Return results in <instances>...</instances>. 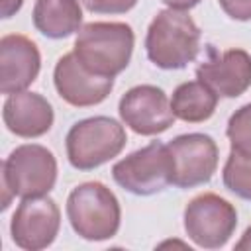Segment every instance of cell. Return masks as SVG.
I'll return each mask as SVG.
<instances>
[{
	"instance_id": "cell-8",
	"label": "cell",
	"mask_w": 251,
	"mask_h": 251,
	"mask_svg": "<svg viewBox=\"0 0 251 251\" xmlns=\"http://www.w3.org/2000/svg\"><path fill=\"white\" fill-rule=\"evenodd\" d=\"M171 155V184L194 188L206 184L218 169V145L206 133H182L167 143Z\"/></svg>"
},
{
	"instance_id": "cell-5",
	"label": "cell",
	"mask_w": 251,
	"mask_h": 251,
	"mask_svg": "<svg viewBox=\"0 0 251 251\" xmlns=\"http://www.w3.org/2000/svg\"><path fill=\"white\" fill-rule=\"evenodd\" d=\"M127 135L120 122L108 116H94L73 124L65 147L69 163L78 171H92L118 157L126 147Z\"/></svg>"
},
{
	"instance_id": "cell-22",
	"label": "cell",
	"mask_w": 251,
	"mask_h": 251,
	"mask_svg": "<svg viewBox=\"0 0 251 251\" xmlns=\"http://www.w3.org/2000/svg\"><path fill=\"white\" fill-rule=\"evenodd\" d=\"M163 4H167L169 8H173V10H190V8H194L196 4H200V0H161Z\"/></svg>"
},
{
	"instance_id": "cell-3",
	"label": "cell",
	"mask_w": 251,
	"mask_h": 251,
	"mask_svg": "<svg viewBox=\"0 0 251 251\" xmlns=\"http://www.w3.org/2000/svg\"><path fill=\"white\" fill-rule=\"evenodd\" d=\"M57 180L55 155L37 143L16 147L2 163V210L10 206L12 196L33 198L53 190Z\"/></svg>"
},
{
	"instance_id": "cell-14",
	"label": "cell",
	"mask_w": 251,
	"mask_h": 251,
	"mask_svg": "<svg viewBox=\"0 0 251 251\" xmlns=\"http://www.w3.org/2000/svg\"><path fill=\"white\" fill-rule=\"evenodd\" d=\"M2 120L8 131L18 137L31 139L41 137L51 129L55 114L45 96L22 90L16 94H8L2 108Z\"/></svg>"
},
{
	"instance_id": "cell-13",
	"label": "cell",
	"mask_w": 251,
	"mask_h": 251,
	"mask_svg": "<svg viewBox=\"0 0 251 251\" xmlns=\"http://www.w3.org/2000/svg\"><path fill=\"white\" fill-rule=\"evenodd\" d=\"M196 78L218 96L237 98L251 86V55L243 49H227L222 55L212 53L210 59L198 65Z\"/></svg>"
},
{
	"instance_id": "cell-10",
	"label": "cell",
	"mask_w": 251,
	"mask_h": 251,
	"mask_svg": "<svg viewBox=\"0 0 251 251\" xmlns=\"http://www.w3.org/2000/svg\"><path fill=\"white\" fill-rule=\"evenodd\" d=\"M122 122L139 135H157L175 124L171 100L165 90L153 84H139L129 88L118 104Z\"/></svg>"
},
{
	"instance_id": "cell-21",
	"label": "cell",
	"mask_w": 251,
	"mask_h": 251,
	"mask_svg": "<svg viewBox=\"0 0 251 251\" xmlns=\"http://www.w3.org/2000/svg\"><path fill=\"white\" fill-rule=\"evenodd\" d=\"M24 0H2V18H12L20 8H22Z\"/></svg>"
},
{
	"instance_id": "cell-11",
	"label": "cell",
	"mask_w": 251,
	"mask_h": 251,
	"mask_svg": "<svg viewBox=\"0 0 251 251\" xmlns=\"http://www.w3.org/2000/svg\"><path fill=\"white\" fill-rule=\"evenodd\" d=\"M53 82L57 94L71 106L86 108L96 106L108 98L114 88V78L98 76L86 71L75 53L63 55L53 71Z\"/></svg>"
},
{
	"instance_id": "cell-16",
	"label": "cell",
	"mask_w": 251,
	"mask_h": 251,
	"mask_svg": "<svg viewBox=\"0 0 251 251\" xmlns=\"http://www.w3.org/2000/svg\"><path fill=\"white\" fill-rule=\"evenodd\" d=\"M218 98L220 96L202 80H186L175 88L171 96V110L175 118L182 122L200 124L214 116Z\"/></svg>"
},
{
	"instance_id": "cell-17",
	"label": "cell",
	"mask_w": 251,
	"mask_h": 251,
	"mask_svg": "<svg viewBox=\"0 0 251 251\" xmlns=\"http://www.w3.org/2000/svg\"><path fill=\"white\" fill-rule=\"evenodd\" d=\"M224 186L243 200H251V155L229 151L224 165Z\"/></svg>"
},
{
	"instance_id": "cell-2",
	"label": "cell",
	"mask_w": 251,
	"mask_h": 251,
	"mask_svg": "<svg viewBox=\"0 0 251 251\" xmlns=\"http://www.w3.org/2000/svg\"><path fill=\"white\" fill-rule=\"evenodd\" d=\"M145 51L159 69H184L200 51V29L184 10H161L147 27Z\"/></svg>"
},
{
	"instance_id": "cell-6",
	"label": "cell",
	"mask_w": 251,
	"mask_h": 251,
	"mask_svg": "<svg viewBox=\"0 0 251 251\" xmlns=\"http://www.w3.org/2000/svg\"><path fill=\"white\" fill-rule=\"evenodd\" d=\"M184 231L202 249L224 247L237 227V212L226 198L204 192L194 196L184 208Z\"/></svg>"
},
{
	"instance_id": "cell-12",
	"label": "cell",
	"mask_w": 251,
	"mask_h": 251,
	"mask_svg": "<svg viewBox=\"0 0 251 251\" xmlns=\"http://www.w3.org/2000/svg\"><path fill=\"white\" fill-rule=\"evenodd\" d=\"M41 55L37 45L20 33L0 39V92L16 94L25 90L39 75Z\"/></svg>"
},
{
	"instance_id": "cell-18",
	"label": "cell",
	"mask_w": 251,
	"mask_h": 251,
	"mask_svg": "<svg viewBox=\"0 0 251 251\" xmlns=\"http://www.w3.org/2000/svg\"><path fill=\"white\" fill-rule=\"evenodd\" d=\"M226 135L233 151L251 155V102L229 116Z\"/></svg>"
},
{
	"instance_id": "cell-23",
	"label": "cell",
	"mask_w": 251,
	"mask_h": 251,
	"mask_svg": "<svg viewBox=\"0 0 251 251\" xmlns=\"http://www.w3.org/2000/svg\"><path fill=\"white\" fill-rule=\"evenodd\" d=\"M237 251H251V226L245 229V233L241 235V239L235 243Z\"/></svg>"
},
{
	"instance_id": "cell-9",
	"label": "cell",
	"mask_w": 251,
	"mask_h": 251,
	"mask_svg": "<svg viewBox=\"0 0 251 251\" xmlns=\"http://www.w3.org/2000/svg\"><path fill=\"white\" fill-rule=\"evenodd\" d=\"M61 227V210L53 198L33 196L22 198L12 222L10 233L12 241L25 251H39L49 247Z\"/></svg>"
},
{
	"instance_id": "cell-20",
	"label": "cell",
	"mask_w": 251,
	"mask_h": 251,
	"mask_svg": "<svg viewBox=\"0 0 251 251\" xmlns=\"http://www.w3.org/2000/svg\"><path fill=\"white\" fill-rule=\"evenodd\" d=\"M222 10L237 22H249L251 20V0H220Z\"/></svg>"
},
{
	"instance_id": "cell-4",
	"label": "cell",
	"mask_w": 251,
	"mask_h": 251,
	"mask_svg": "<svg viewBox=\"0 0 251 251\" xmlns=\"http://www.w3.org/2000/svg\"><path fill=\"white\" fill-rule=\"evenodd\" d=\"M67 218L75 233L82 239L106 241L120 229L122 208L106 184L90 180L71 190L67 198Z\"/></svg>"
},
{
	"instance_id": "cell-15",
	"label": "cell",
	"mask_w": 251,
	"mask_h": 251,
	"mask_svg": "<svg viewBox=\"0 0 251 251\" xmlns=\"http://www.w3.org/2000/svg\"><path fill=\"white\" fill-rule=\"evenodd\" d=\"M82 8L78 0H35L33 25L49 39H63L80 29Z\"/></svg>"
},
{
	"instance_id": "cell-7",
	"label": "cell",
	"mask_w": 251,
	"mask_h": 251,
	"mask_svg": "<svg viewBox=\"0 0 251 251\" xmlns=\"http://www.w3.org/2000/svg\"><path fill=\"white\" fill-rule=\"evenodd\" d=\"M171 155L167 145L151 141L149 145L129 153L112 167L116 184L135 196H151L171 184Z\"/></svg>"
},
{
	"instance_id": "cell-1",
	"label": "cell",
	"mask_w": 251,
	"mask_h": 251,
	"mask_svg": "<svg viewBox=\"0 0 251 251\" xmlns=\"http://www.w3.org/2000/svg\"><path fill=\"white\" fill-rule=\"evenodd\" d=\"M133 43L131 25L124 22H90L78 29L73 53L86 71L114 78L129 65Z\"/></svg>"
},
{
	"instance_id": "cell-19",
	"label": "cell",
	"mask_w": 251,
	"mask_h": 251,
	"mask_svg": "<svg viewBox=\"0 0 251 251\" xmlns=\"http://www.w3.org/2000/svg\"><path fill=\"white\" fill-rule=\"evenodd\" d=\"M80 2L92 14H126L137 4V0H80Z\"/></svg>"
}]
</instances>
